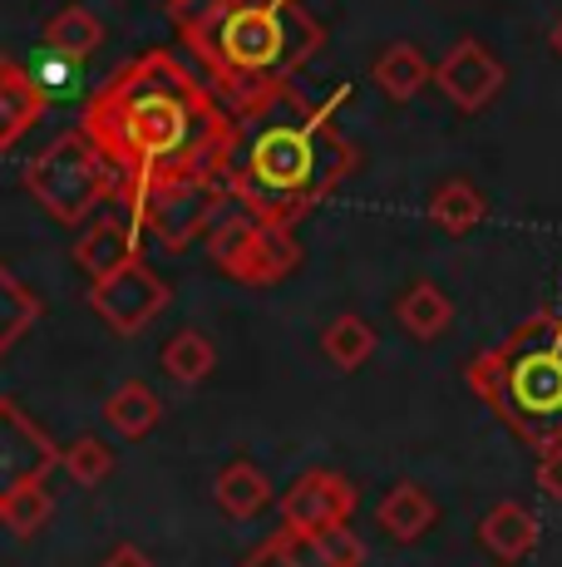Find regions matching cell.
<instances>
[{"instance_id": "30", "label": "cell", "mask_w": 562, "mask_h": 567, "mask_svg": "<svg viewBox=\"0 0 562 567\" xmlns=\"http://www.w3.org/2000/svg\"><path fill=\"white\" fill-rule=\"evenodd\" d=\"M100 567H154V558H148L138 543H118V548L104 553V563Z\"/></svg>"}, {"instance_id": "11", "label": "cell", "mask_w": 562, "mask_h": 567, "mask_svg": "<svg viewBox=\"0 0 562 567\" xmlns=\"http://www.w3.org/2000/svg\"><path fill=\"white\" fill-rule=\"evenodd\" d=\"M503 80H508L503 60L483 45V40H473V35H459L449 45L445 60L435 64L439 94H445L459 114H479V109H489L493 100H499Z\"/></svg>"}, {"instance_id": "22", "label": "cell", "mask_w": 562, "mask_h": 567, "mask_svg": "<svg viewBox=\"0 0 562 567\" xmlns=\"http://www.w3.org/2000/svg\"><path fill=\"white\" fill-rule=\"evenodd\" d=\"M287 553L296 567H365V543L351 528L287 533Z\"/></svg>"}, {"instance_id": "5", "label": "cell", "mask_w": 562, "mask_h": 567, "mask_svg": "<svg viewBox=\"0 0 562 567\" xmlns=\"http://www.w3.org/2000/svg\"><path fill=\"white\" fill-rule=\"evenodd\" d=\"M25 188L60 227H84V217H94V207L118 198V173L84 128H70L25 163Z\"/></svg>"}, {"instance_id": "6", "label": "cell", "mask_w": 562, "mask_h": 567, "mask_svg": "<svg viewBox=\"0 0 562 567\" xmlns=\"http://www.w3.org/2000/svg\"><path fill=\"white\" fill-rule=\"evenodd\" d=\"M208 257L222 277L242 281V287H277L301 267V243L296 233L262 223L227 198V207L208 227Z\"/></svg>"}, {"instance_id": "31", "label": "cell", "mask_w": 562, "mask_h": 567, "mask_svg": "<svg viewBox=\"0 0 562 567\" xmlns=\"http://www.w3.org/2000/svg\"><path fill=\"white\" fill-rule=\"evenodd\" d=\"M548 45H553V54L562 60V16L553 20V30H548Z\"/></svg>"}, {"instance_id": "9", "label": "cell", "mask_w": 562, "mask_h": 567, "mask_svg": "<svg viewBox=\"0 0 562 567\" xmlns=\"http://www.w3.org/2000/svg\"><path fill=\"white\" fill-rule=\"evenodd\" d=\"M50 468H60V444L20 400L0 395V504L25 484H45Z\"/></svg>"}, {"instance_id": "1", "label": "cell", "mask_w": 562, "mask_h": 567, "mask_svg": "<svg viewBox=\"0 0 562 567\" xmlns=\"http://www.w3.org/2000/svg\"><path fill=\"white\" fill-rule=\"evenodd\" d=\"M80 128L118 173V198L173 178H212L237 148V118L173 50H144L84 100Z\"/></svg>"}, {"instance_id": "12", "label": "cell", "mask_w": 562, "mask_h": 567, "mask_svg": "<svg viewBox=\"0 0 562 567\" xmlns=\"http://www.w3.org/2000/svg\"><path fill=\"white\" fill-rule=\"evenodd\" d=\"M45 109H50L45 84H40L20 60L0 54V154L15 148L20 138L45 118Z\"/></svg>"}, {"instance_id": "29", "label": "cell", "mask_w": 562, "mask_h": 567, "mask_svg": "<svg viewBox=\"0 0 562 567\" xmlns=\"http://www.w3.org/2000/svg\"><path fill=\"white\" fill-rule=\"evenodd\" d=\"M237 567H296V563H291V553H287V533L277 528L272 538H262V543H257V548L247 553V558L237 563Z\"/></svg>"}, {"instance_id": "3", "label": "cell", "mask_w": 562, "mask_h": 567, "mask_svg": "<svg viewBox=\"0 0 562 567\" xmlns=\"http://www.w3.org/2000/svg\"><path fill=\"white\" fill-rule=\"evenodd\" d=\"M173 25L232 118L281 100L326 45V25L301 0H198L173 10Z\"/></svg>"}, {"instance_id": "7", "label": "cell", "mask_w": 562, "mask_h": 567, "mask_svg": "<svg viewBox=\"0 0 562 567\" xmlns=\"http://www.w3.org/2000/svg\"><path fill=\"white\" fill-rule=\"evenodd\" d=\"M227 207L222 183L212 178H173L158 188H144L134 198H124V217L148 233L154 243H164V252H183L198 237H208L212 217Z\"/></svg>"}, {"instance_id": "19", "label": "cell", "mask_w": 562, "mask_h": 567, "mask_svg": "<svg viewBox=\"0 0 562 567\" xmlns=\"http://www.w3.org/2000/svg\"><path fill=\"white\" fill-rule=\"evenodd\" d=\"M104 424H110V434H118L124 444H138L164 424V400H158L144 380H124V385L104 400Z\"/></svg>"}, {"instance_id": "21", "label": "cell", "mask_w": 562, "mask_h": 567, "mask_svg": "<svg viewBox=\"0 0 562 567\" xmlns=\"http://www.w3.org/2000/svg\"><path fill=\"white\" fill-rule=\"evenodd\" d=\"M483 217H489V203H483V193L473 188L469 178H449L429 193V223H435L439 233L464 237V233H473Z\"/></svg>"}, {"instance_id": "26", "label": "cell", "mask_w": 562, "mask_h": 567, "mask_svg": "<svg viewBox=\"0 0 562 567\" xmlns=\"http://www.w3.org/2000/svg\"><path fill=\"white\" fill-rule=\"evenodd\" d=\"M50 514H55V494H50V484H25L15 488V494L0 504V528L10 533V538H35L40 528L50 523Z\"/></svg>"}, {"instance_id": "20", "label": "cell", "mask_w": 562, "mask_h": 567, "mask_svg": "<svg viewBox=\"0 0 562 567\" xmlns=\"http://www.w3.org/2000/svg\"><path fill=\"white\" fill-rule=\"evenodd\" d=\"M104 45V20L94 16L90 6H64L50 16V25H45V50L55 54V60H70V64H80V60H90L94 50Z\"/></svg>"}, {"instance_id": "10", "label": "cell", "mask_w": 562, "mask_h": 567, "mask_svg": "<svg viewBox=\"0 0 562 567\" xmlns=\"http://www.w3.org/2000/svg\"><path fill=\"white\" fill-rule=\"evenodd\" d=\"M355 514V484L336 468H306L281 494V533H331Z\"/></svg>"}, {"instance_id": "14", "label": "cell", "mask_w": 562, "mask_h": 567, "mask_svg": "<svg viewBox=\"0 0 562 567\" xmlns=\"http://www.w3.org/2000/svg\"><path fill=\"white\" fill-rule=\"evenodd\" d=\"M538 538H543L538 514L528 504H518V498H499V504L479 518V543L499 563H528L538 553Z\"/></svg>"}, {"instance_id": "27", "label": "cell", "mask_w": 562, "mask_h": 567, "mask_svg": "<svg viewBox=\"0 0 562 567\" xmlns=\"http://www.w3.org/2000/svg\"><path fill=\"white\" fill-rule=\"evenodd\" d=\"M60 468L80 488H100L114 474V450L104 440H94V434H80V440L60 444Z\"/></svg>"}, {"instance_id": "25", "label": "cell", "mask_w": 562, "mask_h": 567, "mask_svg": "<svg viewBox=\"0 0 562 567\" xmlns=\"http://www.w3.org/2000/svg\"><path fill=\"white\" fill-rule=\"evenodd\" d=\"M40 311H45V301H40L35 291L0 261V355H6L10 346L40 321Z\"/></svg>"}, {"instance_id": "28", "label": "cell", "mask_w": 562, "mask_h": 567, "mask_svg": "<svg viewBox=\"0 0 562 567\" xmlns=\"http://www.w3.org/2000/svg\"><path fill=\"white\" fill-rule=\"evenodd\" d=\"M533 478H538V488H543L548 498H558V504H562V444H548V450H538Z\"/></svg>"}, {"instance_id": "24", "label": "cell", "mask_w": 562, "mask_h": 567, "mask_svg": "<svg viewBox=\"0 0 562 567\" xmlns=\"http://www.w3.org/2000/svg\"><path fill=\"white\" fill-rule=\"evenodd\" d=\"M375 346H381V336H375V326L365 321L361 311H341L336 321L321 331V351L331 355L336 370H361L375 355Z\"/></svg>"}, {"instance_id": "18", "label": "cell", "mask_w": 562, "mask_h": 567, "mask_svg": "<svg viewBox=\"0 0 562 567\" xmlns=\"http://www.w3.org/2000/svg\"><path fill=\"white\" fill-rule=\"evenodd\" d=\"M371 80L381 84L385 100L409 104L429 80H435V64H429V54L419 50V45H409V40H395V45H385L381 54H375Z\"/></svg>"}, {"instance_id": "15", "label": "cell", "mask_w": 562, "mask_h": 567, "mask_svg": "<svg viewBox=\"0 0 562 567\" xmlns=\"http://www.w3.org/2000/svg\"><path fill=\"white\" fill-rule=\"evenodd\" d=\"M212 498H218V508H222V514L232 518V523H252V518H262L267 508L277 504L272 478H267L252 460L222 464L218 478H212Z\"/></svg>"}, {"instance_id": "8", "label": "cell", "mask_w": 562, "mask_h": 567, "mask_svg": "<svg viewBox=\"0 0 562 567\" xmlns=\"http://www.w3.org/2000/svg\"><path fill=\"white\" fill-rule=\"evenodd\" d=\"M168 301H173L168 281L158 277L144 257L128 261L124 271H114V277H104V281L90 287V307L100 311V321L118 336H138L154 316L168 311Z\"/></svg>"}, {"instance_id": "2", "label": "cell", "mask_w": 562, "mask_h": 567, "mask_svg": "<svg viewBox=\"0 0 562 567\" xmlns=\"http://www.w3.org/2000/svg\"><path fill=\"white\" fill-rule=\"evenodd\" d=\"M341 100L345 90H336L326 104H311L287 90L262 114L237 118V148L222 168L227 198L287 233L316 203H326L361 168L355 144L336 128Z\"/></svg>"}, {"instance_id": "4", "label": "cell", "mask_w": 562, "mask_h": 567, "mask_svg": "<svg viewBox=\"0 0 562 567\" xmlns=\"http://www.w3.org/2000/svg\"><path fill=\"white\" fill-rule=\"evenodd\" d=\"M469 390L528 450L562 444V311H533L469 361Z\"/></svg>"}, {"instance_id": "33", "label": "cell", "mask_w": 562, "mask_h": 567, "mask_svg": "<svg viewBox=\"0 0 562 567\" xmlns=\"http://www.w3.org/2000/svg\"><path fill=\"white\" fill-rule=\"evenodd\" d=\"M558 311H562V307H558Z\"/></svg>"}, {"instance_id": "17", "label": "cell", "mask_w": 562, "mask_h": 567, "mask_svg": "<svg viewBox=\"0 0 562 567\" xmlns=\"http://www.w3.org/2000/svg\"><path fill=\"white\" fill-rule=\"evenodd\" d=\"M435 518H439V504L429 498L425 484H409V478H399L391 494L381 498V508H375V523H381L395 543H419L435 528Z\"/></svg>"}, {"instance_id": "23", "label": "cell", "mask_w": 562, "mask_h": 567, "mask_svg": "<svg viewBox=\"0 0 562 567\" xmlns=\"http://www.w3.org/2000/svg\"><path fill=\"white\" fill-rule=\"evenodd\" d=\"M158 361H164L168 380H178V385H202V380L218 370V346H212V336L183 326V331L168 336V346L158 351Z\"/></svg>"}, {"instance_id": "13", "label": "cell", "mask_w": 562, "mask_h": 567, "mask_svg": "<svg viewBox=\"0 0 562 567\" xmlns=\"http://www.w3.org/2000/svg\"><path fill=\"white\" fill-rule=\"evenodd\" d=\"M138 227L128 223V217H100V223L84 227V237L74 243V267L94 281L114 277V271H124L128 261H138Z\"/></svg>"}, {"instance_id": "32", "label": "cell", "mask_w": 562, "mask_h": 567, "mask_svg": "<svg viewBox=\"0 0 562 567\" xmlns=\"http://www.w3.org/2000/svg\"><path fill=\"white\" fill-rule=\"evenodd\" d=\"M188 6H198V0H168V10H188Z\"/></svg>"}, {"instance_id": "16", "label": "cell", "mask_w": 562, "mask_h": 567, "mask_svg": "<svg viewBox=\"0 0 562 567\" xmlns=\"http://www.w3.org/2000/svg\"><path fill=\"white\" fill-rule=\"evenodd\" d=\"M395 321H399V331H405V336H415V341L429 346V341H439V336L454 326V301L445 297V287H439V281L419 277V281H409V287L399 291Z\"/></svg>"}]
</instances>
